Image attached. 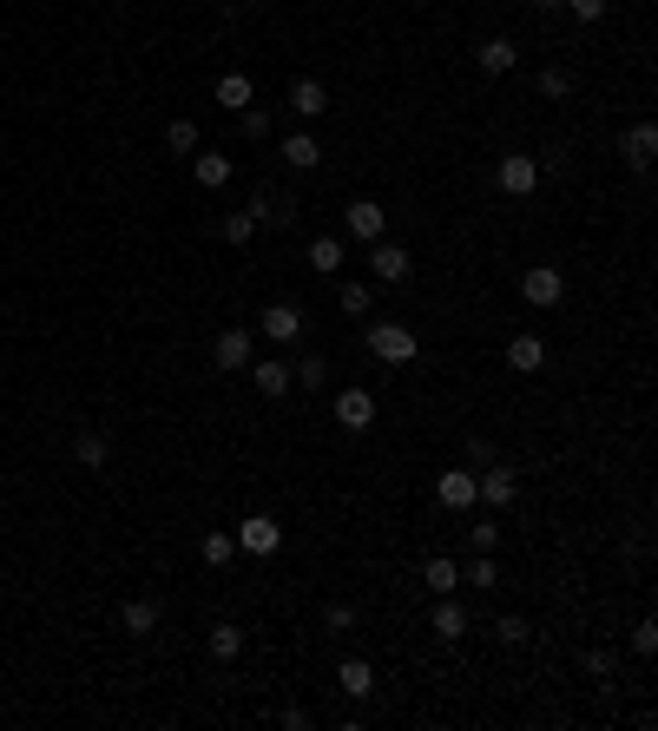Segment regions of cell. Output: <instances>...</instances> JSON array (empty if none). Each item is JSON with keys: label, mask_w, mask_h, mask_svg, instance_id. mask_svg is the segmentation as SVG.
Returning a JSON list of instances; mask_svg holds the SVG:
<instances>
[{"label": "cell", "mask_w": 658, "mask_h": 731, "mask_svg": "<svg viewBox=\"0 0 658 731\" xmlns=\"http://www.w3.org/2000/svg\"><path fill=\"white\" fill-rule=\"evenodd\" d=\"M369 356H376V363H389V369H408V363H415V330H408V323H395V317H382L376 330H369Z\"/></svg>", "instance_id": "6da1fadb"}, {"label": "cell", "mask_w": 658, "mask_h": 731, "mask_svg": "<svg viewBox=\"0 0 658 731\" xmlns=\"http://www.w3.org/2000/svg\"><path fill=\"white\" fill-rule=\"evenodd\" d=\"M494 185H501L507 198H527V191L540 185V159H527V152H507V159L494 165Z\"/></svg>", "instance_id": "7a4b0ae2"}, {"label": "cell", "mask_w": 658, "mask_h": 731, "mask_svg": "<svg viewBox=\"0 0 658 731\" xmlns=\"http://www.w3.org/2000/svg\"><path fill=\"white\" fill-rule=\"evenodd\" d=\"M382 224H389V211L376 205V198H349V211H343V231L356 244H376L382 238Z\"/></svg>", "instance_id": "3957f363"}, {"label": "cell", "mask_w": 658, "mask_h": 731, "mask_svg": "<svg viewBox=\"0 0 658 731\" xmlns=\"http://www.w3.org/2000/svg\"><path fill=\"white\" fill-rule=\"evenodd\" d=\"M520 297H527V303H533V310H553V303H560V297H566V277H560V271H553V264H533V271H527V277H520Z\"/></svg>", "instance_id": "277c9868"}, {"label": "cell", "mask_w": 658, "mask_h": 731, "mask_svg": "<svg viewBox=\"0 0 658 731\" xmlns=\"http://www.w3.org/2000/svg\"><path fill=\"white\" fill-rule=\"evenodd\" d=\"M231 541H237V547H244V554H257V560H264V554H277V547H283V527H277V521H270V514H251V521L237 527Z\"/></svg>", "instance_id": "5b68a950"}, {"label": "cell", "mask_w": 658, "mask_h": 731, "mask_svg": "<svg viewBox=\"0 0 658 731\" xmlns=\"http://www.w3.org/2000/svg\"><path fill=\"white\" fill-rule=\"evenodd\" d=\"M474 488H481V501H487V508H514L520 475H514V468H501V461H487V475H474Z\"/></svg>", "instance_id": "8992f818"}, {"label": "cell", "mask_w": 658, "mask_h": 731, "mask_svg": "<svg viewBox=\"0 0 658 731\" xmlns=\"http://www.w3.org/2000/svg\"><path fill=\"white\" fill-rule=\"evenodd\" d=\"M435 501H441V508H455V514H468L474 501H481V488H474L468 468H448V475L435 481Z\"/></svg>", "instance_id": "52a82bcc"}, {"label": "cell", "mask_w": 658, "mask_h": 731, "mask_svg": "<svg viewBox=\"0 0 658 731\" xmlns=\"http://www.w3.org/2000/svg\"><path fill=\"white\" fill-rule=\"evenodd\" d=\"M257 330H264L270 343H297V336H303V310H297V303H270L264 317H257Z\"/></svg>", "instance_id": "ba28073f"}, {"label": "cell", "mask_w": 658, "mask_h": 731, "mask_svg": "<svg viewBox=\"0 0 658 731\" xmlns=\"http://www.w3.org/2000/svg\"><path fill=\"white\" fill-rule=\"evenodd\" d=\"M336 422H343L349 435H362L376 422V396H369V389H343V396H336Z\"/></svg>", "instance_id": "9c48e42d"}, {"label": "cell", "mask_w": 658, "mask_h": 731, "mask_svg": "<svg viewBox=\"0 0 658 731\" xmlns=\"http://www.w3.org/2000/svg\"><path fill=\"white\" fill-rule=\"evenodd\" d=\"M369 271H376V284H408V271H415V264H408L402 244H382V238H376V251H369Z\"/></svg>", "instance_id": "30bf717a"}, {"label": "cell", "mask_w": 658, "mask_h": 731, "mask_svg": "<svg viewBox=\"0 0 658 731\" xmlns=\"http://www.w3.org/2000/svg\"><path fill=\"white\" fill-rule=\"evenodd\" d=\"M290 112H297L303 126H310V119H323V112H329V86L323 80H290Z\"/></svg>", "instance_id": "8fae6325"}, {"label": "cell", "mask_w": 658, "mask_h": 731, "mask_svg": "<svg viewBox=\"0 0 658 731\" xmlns=\"http://www.w3.org/2000/svg\"><path fill=\"white\" fill-rule=\"evenodd\" d=\"M211 363L218 369H251V330H224L211 343Z\"/></svg>", "instance_id": "7c38bea8"}, {"label": "cell", "mask_w": 658, "mask_h": 731, "mask_svg": "<svg viewBox=\"0 0 658 731\" xmlns=\"http://www.w3.org/2000/svg\"><path fill=\"white\" fill-rule=\"evenodd\" d=\"M251 382H257V396H290V389H297L283 356H264V363H251Z\"/></svg>", "instance_id": "4fadbf2b"}, {"label": "cell", "mask_w": 658, "mask_h": 731, "mask_svg": "<svg viewBox=\"0 0 658 731\" xmlns=\"http://www.w3.org/2000/svg\"><path fill=\"white\" fill-rule=\"evenodd\" d=\"M422 587L435 593H461V560H448V554H428V567H422Z\"/></svg>", "instance_id": "5bb4252c"}, {"label": "cell", "mask_w": 658, "mask_h": 731, "mask_svg": "<svg viewBox=\"0 0 658 731\" xmlns=\"http://www.w3.org/2000/svg\"><path fill=\"white\" fill-rule=\"evenodd\" d=\"M336 685H343L349 699H369V692H376V666H369V659H343V666H336Z\"/></svg>", "instance_id": "9a60e30c"}, {"label": "cell", "mask_w": 658, "mask_h": 731, "mask_svg": "<svg viewBox=\"0 0 658 731\" xmlns=\"http://www.w3.org/2000/svg\"><path fill=\"white\" fill-rule=\"evenodd\" d=\"M349 264V244L343 238H310V271L316 277H336Z\"/></svg>", "instance_id": "2e32d148"}, {"label": "cell", "mask_w": 658, "mask_h": 731, "mask_svg": "<svg viewBox=\"0 0 658 731\" xmlns=\"http://www.w3.org/2000/svg\"><path fill=\"white\" fill-rule=\"evenodd\" d=\"M474 60H481V73H494V80H501V73H514V40H507V33H494V40H481V53H474Z\"/></svg>", "instance_id": "e0dca14e"}, {"label": "cell", "mask_w": 658, "mask_h": 731, "mask_svg": "<svg viewBox=\"0 0 658 731\" xmlns=\"http://www.w3.org/2000/svg\"><path fill=\"white\" fill-rule=\"evenodd\" d=\"M652 159H658V126H645V119H639V126L626 132V165H632V172H645Z\"/></svg>", "instance_id": "ac0fdd59"}, {"label": "cell", "mask_w": 658, "mask_h": 731, "mask_svg": "<svg viewBox=\"0 0 658 731\" xmlns=\"http://www.w3.org/2000/svg\"><path fill=\"white\" fill-rule=\"evenodd\" d=\"M540 363H547V343H540V336H514V343H507V369L533 376Z\"/></svg>", "instance_id": "d6986e66"}, {"label": "cell", "mask_w": 658, "mask_h": 731, "mask_svg": "<svg viewBox=\"0 0 658 731\" xmlns=\"http://www.w3.org/2000/svg\"><path fill=\"white\" fill-rule=\"evenodd\" d=\"M119 626H126L132 639L158 633V606H152V600H126V606H119Z\"/></svg>", "instance_id": "ffe728a7"}, {"label": "cell", "mask_w": 658, "mask_h": 731, "mask_svg": "<svg viewBox=\"0 0 658 731\" xmlns=\"http://www.w3.org/2000/svg\"><path fill=\"white\" fill-rule=\"evenodd\" d=\"M277 152H283V159H290V165H297V172H310V165H323V145H316L310 132H290V139H283Z\"/></svg>", "instance_id": "44dd1931"}, {"label": "cell", "mask_w": 658, "mask_h": 731, "mask_svg": "<svg viewBox=\"0 0 658 731\" xmlns=\"http://www.w3.org/2000/svg\"><path fill=\"white\" fill-rule=\"evenodd\" d=\"M257 224H264V211H257V205L224 211V244H251V238H257Z\"/></svg>", "instance_id": "7402d4cb"}, {"label": "cell", "mask_w": 658, "mask_h": 731, "mask_svg": "<svg viewBox=\"0 0 658 731\" xmlns=\"http://www.w3.org/2000/svg\"><path fill=\"white\" fill-rule=\"evenodd\" d=\"M191 165H198V185L204 191H224V185H231V159H224V152H198Z\"/></svg>", "instance_id": "603a6c76"}, {"label": "cell", "mask_w": 658, "mask_h": 731, "mask_svg": "<svg viewBox=\"0 0 658 731\" xmlns=\"http://www.w3.org/2000/svg\"><path fill=\"white\" fill-rule=\"evenodd\" d=\"M468 633V613L455 606V593H441V606H435V639H461Z\"/></svg>", "instance_id": "cb8c5ba5"}, {"label": "cell", "mask_w": 658, "mask_h": 731, "mask_svg": "<svg viewBox=\"0 0 658 731\" xmlns=\"http://www.w3.org/2000/svg\"><path fill=\"white\" fill-rule=\"evenodd\" d=\"M336 303H343L349 317H369V303H376V284H362V277H349V284H336Z\"/></svg>", "instance_id": "d4e9b609"}, {"label": "cell", "mask_w": 658, "mask_h": 731, "mask_svg": "<svg viewBox=\"0 0 658 731\" xmlns=\"http://www.w3.org/2000/svg\"><path fill=\"white\" fill-rule=\"evenodd\" d=\"M218 106H231V112L257 106V99H251V73H224V80H218Z\"/></svg>", "instance_id": "484cf974"}, {"label": "cell", "mask_w": 658, "mask_h": 731, "mask_svg": "<svg viewBox=\"0 0 658 731\" xmlns=\"http://www.w3.org/2000/svg\"><path fill=\"white\" fill-rule=\"evenodd\" d=\"M73 455H79V461H86V468H106V455H112V442H106V435H99V429H79V435H73Z\"/></svg>", "instance_id": "4316f807"}, {"label": "cell", "mask_w": 658, "mask_h": 731, "mask_svg": "<svg viewBox=\"0 0 658 731\" xmlns=\"http://www.w3.org/2000/svg\"><path fill=\"white\" fill-rule=\"evenodd\" d=\"M461 580H468V587H501V567H494V554H474L468 567H461Z\"/></svg>", "instance_id": "83f0119b"}, {"label": "cell", "mask_w": 658, "mask_h": 731, "mask_svg": "<svg viewBox=\"0 0 658 731\" xmlns=\"http://www.w3.org/2000/svg\"><path fill=\"white\" fill-rule=\"evenodd\" d=\"M165 145H172L178 159H191V152H198V126H191V119H172V126H165Z\"/></svg>", "instance_id": "f1b7e54d"}, {"label": "cell", "mask_w": 658, "mask_h": 731, "mask_svg": "<svg viewBox=\"0 0 658 731\" xmlns=\"http://www.w3.org/2000/svg\"><path fill=\"white\" fill-rule=\"evenodd\" d=\"M211 652H218V659H237V652H244V626H211Z\"/></svg>", "instance_id": "f546056e"}, {"label": "cell", "mask_w": 658, "mask_h": 731, "mask_svg": "<svg viewBox=\"0 0 658 731\" xmlns=\"http://www.w3.org/2000/svg\"><path fill=\"white\" fill-rule=\"evenodd\" d=\"M290 382H303V389H323V382H329V363H323V356H303V369L290 363Z\"/></svg>", "instance_id": "4dcf8cb0"}, {"label": "cell", "mask_w": 658, "mask_h": 731, "mask_svg": "<svg viewBox=\"0 0 658 731\" xmlns=\"http://www.w3.org/2000/svg\"><path fill=\"white\" fill-rule=\"evenodd\" d=\"M198 554H204V567H224V560L237 554V541H231V534H204V547H198Z\"/></svg>", "instance_id": "1f68e13d"}, {"label": "cell", "mask_w": 658, "mask_h": 731, "mask_svg": "<svg viewBox=\"0 0 658 731\" xmlns=\"http://www.w3.org/2000/svg\"><path fill=\"white\" fill-rule=\"evenodd\" d=\"M237 126H244V139H270V112L264 106H244V112H237Z\"/></svg>", "instance_id": "d6a6232c"}, {"label": "cell", "mask_w": 658, "mask_h": 731, "mask_svg": "<svg viewBox=\"0 0 658 731\" xmlns=\"http://www.w3.org/2000/svg\"><path fill=\"white\" fill-rule=\"evenodd\" d=\"M540 93H547V99H566V93H573V73H566V66H547V73H540Z\"/></svg>", "instance_id": "836d02e7"}, {"label": "cell", "mask_w": 658, "mask_h": 731, "mask_svg": "<svg viewBox=\"0 0 658 731\" xmlns=\"http://www.w3.org/2000/svg\"><path fill=\"white\" fill-rule=\"evenodd\" d=\"M560 7H566L573 20H586V27H593V20H606V7H612V0H560Z\"/></svg>", "instance_id": "e575fe53"}, {"label": "cell", "mask_w": 658, "mask_h": 731, "mask_svg": "<svg viewBox=\"0 0 658 731\" xmlns=\"http://www.w3.org/2000/svg\"><path fill=\"white\" fill-rule=\"evenodd\" d=\"M468 541H474V554H494V547H501V527H494V521H474Z\"/></svg>", "instance_id": "d590c367"}, {"label": "cell", "mask_w": 658, "mask_h": 731, "mask_svg": "<svg viewBox=\"0 0 658 731\" xmlns=\"http://www.w3.org/2000/svg\"><path fill=\"white\" fill-rule=\"evenodd\" d=\"M632 652H639V659H652V652H658V620H639V626H632Z\"/></svg>", "instance_id": "8d00e7d4"}, {"label": "cell", "mask_w": 658, "mask_h": 731, "mask_svg": "<svg viewBox=\"0 0 658 731\" xmlns=\"http://www.w3.org/2000/svg\"><path fill=\"white\" fill-rule=\"evenodd\" d=\"M494 633H501V646H520V639H527V620H520V613H501Z\"/></svg>", "instance_id": "74e56055"}, {"label": "cell", "mask_w": 658, "mask_h": 731, "mask_svg": "<svg viewBox=\"0 0 658 731\" xmlns=\"http://www.w3.org/2000/svg\"><path fill=\"white\" fill-rule=\"evenodd\" d=\"M323 626H329V633H349V626H356V606H343V600H336V606L323 613Z\"/></svg>", "instance_id": "f35d334b"}]
</instances>
